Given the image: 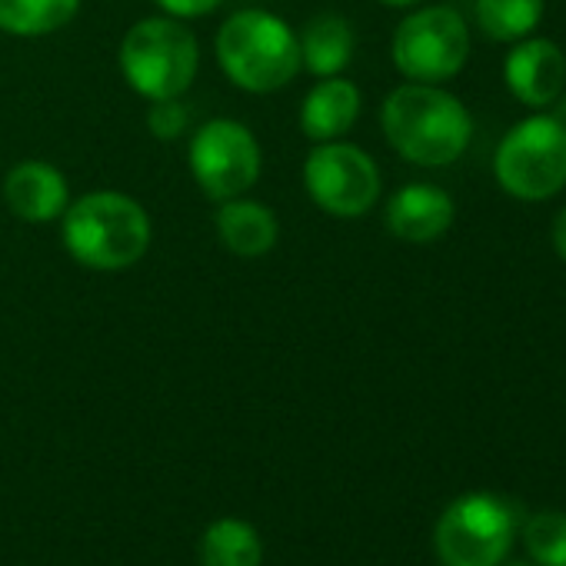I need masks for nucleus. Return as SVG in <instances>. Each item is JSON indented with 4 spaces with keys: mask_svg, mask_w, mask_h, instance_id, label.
Returning <instances> with one entry per match:
<instances>
[{
    "mask_svg": "<svg viewBox=\"0 0 566 566\" xmlns=\"http://www.w3.org/2000/svg\"><path fill=\"white\" fill-rule=\"evenodd\" d=\"M81 0H0V31L14 38H44L77 18Z\"/></svg>",
    "mask_w": 566,
    "mask_h": 566,
    "instance_id": "nucleus-16",
    "label": "nucleus"
},
{
    "mask_svg": "<svg viewBox=\"0 0 566 566\" xmlns=\"http://www.w3.org/2000/svg\"><path fill=\"white\" fill-rule=\"evenodd\" d=\"M384 134L390 147L420 167H447L470 144L467 107L430 84H403L384 101Z\"/></svg>",
    "mask_w": 566,
    "mask_h": 566,
    "instance_id": "nucleus-1",
    "label": "nucleus"
},
{
    "mask_svg": "<svg viewBox=\"0 0 566 566\" xmlns=\"http://www.w3.org/2000/svg\"><path fill=\"white\" fill-rule=\"evenodd\" d=\"M157 4L174 18H203L220 4V0H157Z\"/></svg>",
    "mask_w": 566,
    "mask_h": 566,
    "instance_id": "nucleus-21",
    "label": "nucleus"
},
{
    "mask_svg": "<svg viewBox=\"0 0 566 566\" xmlns=\"http://www.w3.org/2000/svg\"><path fill=\"white\" fill-rule=\"evenodd\" d=\"M503 74L516 101H523L526 107H546L559 97L566 84V57L553 41L523 38V44L510 51Z\"/></svg>",
    "mask_w": 566,
    "mask_h": 566,
    "instance_id": "nucleus-10",
    "label": "nucleus"
},
{
    "mask_svg": "<svg viewBox=\"0 0 566 566\" xmlns=\"http://www.w3.org/2000/svg\"><path fill=\"white\" fill-rule=\"evenodd\" d=\"M513 543L510 506L493 493H467L453 500L433 533L443 566H496Z\"/></svg>",
    "mask_w": 566,
    "mask_h": 566,
    "instance_id": "nucleus-6",
    "label": "nucleus"
},
{
    "mask_svg": "<svg viewBox=\"0 0 566 566\" xmlns=\"http://www.w3.org/2000/svg\"><path fill=\"white\" fill-rule=\"evenodd\" d=\"M476 21L493 41H523L543 21V0H476Z\"/></svg>",
    "mask_w": 566,
    "mask_h": 566,
    "instance_id": "nucleus-18",
    "label": "nucleus"
},
{
    "mask_svg": "<svg viewBox=\"0 0 566 566\" xmlns=\"http://www.w3.org/2000/svg\"><path fill=\"white\" fill-rule=\"evenodd\" d=\"M64 243L91 270H124L150 247L147 210L117 190H94L64 210Z\"/></svg>",
    "mask_w": 566,
    "mask_h": 566,
    "instance_id": "nucleus-2",
    "label": "nucleus"
},
{
    "mask_svg": "<svg viewBox=\"0 0 566 566\" xmlns=\"http://www.w3.org/2000/svg\"><path fill=\"white\" fill-rule=\"evenodd\" d=\"M360 117V91L350 81L340 77H327L324 84H317L301 111V127L311 140L327 144L344 137Z\"/></svg>",
    "mask_w": 566,
    "mask_h": 566,
    "instance_id": "nucleus-13",
    "label": "nucleus"
},
{
    "mask_svg": "<svg viewBox=\"0 0 566 566\" xmlns=\"http://www.w3.org/2000/svg\"><path fill=\"white\" fill-rule=\"evenodd\" d=\"M4 200L28 223H51L67 210V180L48 160H24L4 177Z\"/></svg>",
    "mask_w": 566,
    "mask_h": 566,
    "instance_id": "nucleus-11",
    "label": "nucleus"
},
{
    "mask_svg": "<svg viewBox=\"0 0 566 566\" xmlns=\"http://www.w3.org/2000/svg\"><path fill=\"white\" fill-rule=\"evenodd\" d=\"M190 174L210 200H233L260 177V147L237 120H210L190 140Z\"/></svg>",
    "mask_w": 566,
    "mask_h": 566,
    "instance_id": "nucleus-9",
    "label": "nucleus"
},
{
    "mask_svg": "<svg viewBox=\"0 0 566 566\" xmlns=\"http://www.w3.org/2000/svg\"><path fill=\"white\" fill-rule=\"evenodd\" d=\"M147 124H150L154 137L174 140V137H180V130L187 127V107L177 104V101H154V111H150Z\"/></svg>",
    "mask_w": 566,
    "mask_h": 566,
    "instance_id": "nucleus-20",
    "label": "nucleus"
},
{
    "mask_svg": "<svg viewBox=\"0 0 566 566\" xmlns=\"http://www.w3.org/2000/svg\"><path fill=\"white\" fill-rule=\"evenodd\" d=\"M453 223V200L433 184H410L387 203V227L407 243H430Z\"/></svg>",
    "mask_w": 566,
    "mask_h": 566,
    "instance_id": "nucleus-12",
    "label": "nucleus"
},
{
    "mask_svg": "<svg viewBox=\"0 0 566 566\" xmlns=\"http://www.w3.org/2000/svg\"><path fill=\"white\" fill-rule=\"evenodd\" d=\"M200 559L203 566H260L263 543L250 523L227 516L207 526L200 543Z\"/></svg>",
    "mask_w": 566,
    "mask_h": 566,
    "instance_id": "nucleus-17",
    "label": "nucleus"
},
{
    "mask_svg": "<svg viewBox=\"0 0 566 566\" xmlns=\"http://www.w3.org/2000/svg\"><path fill=\"white\" fill-rule=\"evenodd\" d=\"M193 34L167 18H147L130 28L120 44V67L127 84L147 101H177L197 77Z\"/></svg>",
    "mask_w": 566,
    "mask_h": 566,
    "instance_id": "nucleus-4",
    "label": "nucleus"
},
{
    "mask_svg": "<svg viewBox=\"0 0 566 566\" xmlns=\"http://www.w3.org/2000/svg\"><path fill=\"white\" fill-rule=\"evenodd\" d=\"M470 54V34L453 8H423L394 34V64L417 84L453 77Z\"/></svg>",
    "mask_w": 566,
    "mask_h": 566,
    "instance_id": "nucleus-7",
    "label": "nucleus"
},
{
    "mask_svg": "<svg viewBox=\"0 0 566 566\" xmlns=\"http://www.w3.org/2000/svg\"><path fill=\"white\" fill-rule=\"evenodd\" d=\"M549 117H553V120H556V124H559V127L566 130V97L559 101V107H556V111H553Z\"/></svg>",
    "mask_w": 566,
    "mask_h": 566,
    "instance_id": "nucleus-23",
    "label": "nucleus"
},
{
    "mask_svg": "<svg viewBox=\"0 0 566 566\" xmlns=\"http://www.w3.org/2000/svg\"><path fill=\"white\" fill-rule=\"evenodd\" d=\"M301 64L317 77H334L350 64L354 34L350 24L337 14H317L301 34Z\"/></svg>",
    "mask_w": 566,
    "mask_h": 566,
    "instance_id": "nucleus-15",
    "label": "nucleus"
},
{
    "mask_svg": "<svg viewBox=\"0 0 566 566\" xmlns=\"http://www.w3.org/2000/svg\"><path fill=\"white\" fill-rule=\"evenodd\" d=\"M380 4H387V8H410V4H417V0H380Z\"/></svg>",
    "mask_w": 566,
    "mask_h": 566,
    "instance_id": "nucleus-24",
    "label": "nucleus"
},
{
    "mask_svg": "<svg viewBox=\"0 0 566 566\" xmlns=\"http://www.w3.org/2000/svg\"><path fill=\"white\" fill-rule=\"evenodd\" d=\"M553 247H556V253L566 260V210L556 217V223H553Z\"/></svg>",
    "mask_w": 566,
    "mask_h": 566,
    "instance_id": "nucleus-22",
    "label": "nucleus"
},
{
    "mask_svg": "<svg viewBox=\"0 0 566 566\" xmlns=\"http://www.w3.org/2000/svg\"><path fill=\"white\" fill-rule=\"evenodd\" d=\"M217 61L240 91L270 94L297 77L301 44L280 18L266 11H240L217 34Z\"/></svg>",
    "mask_w": 566,
    "mask_h": 566,
    "instance_id": "nucleus-3",
    "label": "nucleus"
},
{
    "mask_svg": "<svg viewBox=\"0 0 566 566\" xmlns=\"http://www.w3.org/2000/svg\"><path fill=\"white\" fill-rule=\"evenodd\" d=\"M523 543L539 566H566V513L543 510L530 516Z\"/></svg>",
    "mask_w": 566,
    "mask_h": 566,
    "instance_id": "nucleus-19",
    "label": "nucleus"
},
{
    "mask_svg": "<svg viewBox=\"0 0 566 566\" xmlns=\"http://www.w3.org/2000/svg\"><path fill=\"white\" fill-rule=\"evenodd\" d=\"M217 233L227 250L240 256H263L276 243V217L256 200H223L217 213Z\"/></svg>",
    "mask_w": 566,
    "mask_h": 566,
    "instance_id": "nucleus-14",
    "label": "nucleus"
},
{
    "mask_svg": "<svg viewBox=\"0 0 566 566\" xmlns=\"http://www.w3.org/2000/svg\"><path fill=\"white\" fill-rule=\"evenodd\" d=\"M500 187L516 200H546L566 187V130L553 117L516 124L496 147Z\"/></svg>",
    "mask_w": 566,
    "mask_h": 566,
    "instance_id": "nucleus-5",
    "label": "nucleus"
},
{
    "mask_svg": "<svg viewBox=\"0 0 566 566\" xmlns=\"http://www.w3.org/2000/svg\"><path fill=\"white\" fill-rule=\"evenodd\" d=\"M307 193L331 217H364L380 197V170L374 157L354 144L327 140L307 157Z\"/></svg>",
    "mask_w": 566,
    "mask_h": 566,
    "instance_id": "nucleus-8",
    "label": "nucleus"
}]
</instances>
